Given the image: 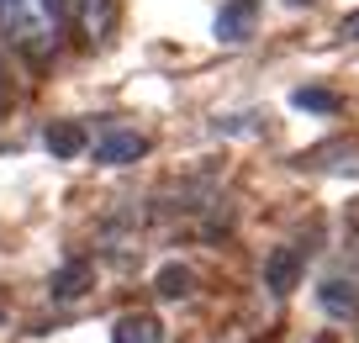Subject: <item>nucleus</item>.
<instances>
[{"label": "nucleus", "mask_w": 359, "mask_h": 343, "mask_svg": "<svg viewBox=\"0 0 359 343\" xmlns=\"http://www.w3.org/2000/svg\"><path fill=\"white\" fill-rule=\"evenodd\" d=\"M296 280H302V254L296 248H275L264 264V290H275V296H291Z\"/></svg>", "instance_id": "nucleus-5"}, {"label": "nucleus", "mask_w": 359, "mask_h": 343, "mask_svg": "<svg viewBox=\"0 0 359 343\" xmlns=\"http://www.w3.org/2000/svg\"><path fill=\"white\" fill-rule=\"evenodd\" d=\"M191 285H196V275H191L185 264H164V269L154 275V290H158L164 301H180V296H191Z\"/></svg>", "instance_id": "nucleus-10"}, {"label": "nucleus", "mask_w": 359, "mask_h": 343, "mask_svg": "<svg viewBox=\"0 0 359 343\" xmlns=\"http://www.w3.org/2000/svg\"><path fill=\"white\" fill-rule=\"evenodd\" d=\"M43 143H48V154H53V159H74V154H85V148H90V137H85V127H79V122H53Z\"/></svg>", "instance_id": "nucleus-7"}, {"label": "nucleus", "mask_w": 359, "mask_h": 343, "mask_svg": "<svg viewBox=\"0 0 359 343\" xmlns=\"http://www.w3.org/2000/svg\"><path fill=\"white\" fill-rule=\"evenodd\" d=\"M344 227H348V243L359 248V201H348V217H344Z\"/></svg>", "instance_id": "nucleus-12"}, {"label": "nucleus", "mask_w": 359, "mask_h": 343, "mask_svg": "<svg viewBox=\"0 0 359 343\" xmlns=\"http://www.w3.org/2000/svg\"><path fill=\"white\" fill-rule=\"evenodd\" d=\"M291 106H296V111H317V116H333V111H338V95H333V90L306 85V90H296V95H291Z\"/></svg>", "instance_id": "nucleus-11"}, {"label": "nucleus", "mask_w": 359, "mask_h": 343, "mask_svg": "<svg viewBox=\"0 0 359 343\" xmlns=\"http://www.w3.org/2000/svg\"><path fill=\"white\" fill-rule=\"evenodd\" d=\"M69 27V6L64 0H0V32L6 43L22 48L27 58H53Z\"/></svg>", "instance_id": "nucleus-1"}, {"label": "nucleus", "mask_w": 359, "mask_h": 343, "mask_svg": "<svg viewBox=\"0 0 359 343\" xmlns=\"http://www.w3.org/2000/svg\"><path fill=\"white\" fill-rule=\"evenodd\" d=\"M323 307L338 311V317H359V285H354V280H344V275L323 280Z\"/></svg>", "instance_id": "nucleus-8"}, {"label": "nucleus", "mask_w": 359, "mask_h": 343, "mask_svg": "<svg viewBox=\"0 0 359 343\" xmlns=\"http://www.w3.org/2000/svg\"><path fill=\"white\" fill-rule=\"evenodd\" d=\"M254 22H259V0H227L222 11H217L212 32L222 37V43H248V37H254Z\"/></svg>", "instance_id": "nucleus-3"}, {"label": "nucleus", "mask_w": 359, "mask_h": 343, "mask_svg": "<svg viewBox=\"0 0 359 343\" xmlns=\"http://www.w3.org/2000/svg\"><path fill=\"white\" fill-rule=\"evenodd\" d=\"M338 32H344L348 43H359V11H348V16H344V27H338Z\"/></svg>", "instance_id": "nucleus-13"}, {"label": "nucleus", "mask_w": 359, "mask_h": 343, "mask_svg": "<svg viewBox=\"0 0 359 343\" xmlns=\"http://www.w3.org/2000/svg\"><path fill=\"white\" fill-rule=\"evenodd\" d=\"M143 154H148V137L122 133V127H111V133H101L90 143V159H95V164H137Z\"/></svg>", "instance_id": "nucleus-2"}, {"label": "nucleus", "mask_w": 359, "mask_h": 343, "mask_svg": "<svg viewBox=\"0 0 359 343\" xmlns=\"http://www.w3.org/2000/svg\"><path fill=\"white\" fill-rule=\"evenodd\" d=\"M111 343H164V322L154 311H127L111 328Z\"/></svg>", "instance_id": "nucleus-6"}, {"label": "nucleus", "mask_w": 359, "mask_h": 343, "mask_svg": "<svg viewBox=\"0 0 359 343\" xmlns=\"http://www.w3.org/2000/svg\"><path fill=\"white\" fill-rule=\"evenodd\" d=\"M317 343H333V338H317Z\"/></svg>", "instance_id": "nucleus-14"}, {"label": "nucleus", "mask_w": 359, "mask_h": 343, "mask_svg": "<svg viewBox=\"0 0 359 343\" xmlns=\"http://www.w3.org/2000/svg\"><path fill=\"white\" fill-rule=\"evenodd\" d=\"M90 285H95V264H90V259H69V264H58V269H53V280H48V290H53L58 301L85 296Z\"/></svg>", "instance_id": "nucleus-4"}, {"label": "nucleus", "mask_w": 359, "mask_h": 343, "mask_svg": "<svg viewBox=\"0 0 359 343\" xmlns=\"http://www.w3.org/2000/svg\"><path fill=\"white\" fill-rule=\"evenodd\" d=\"M64 6H69V16H74L90 37H101L106 22H111V0H64Z\"/></svg>", "instance_id": "nucleus-9"}]
</instances>
